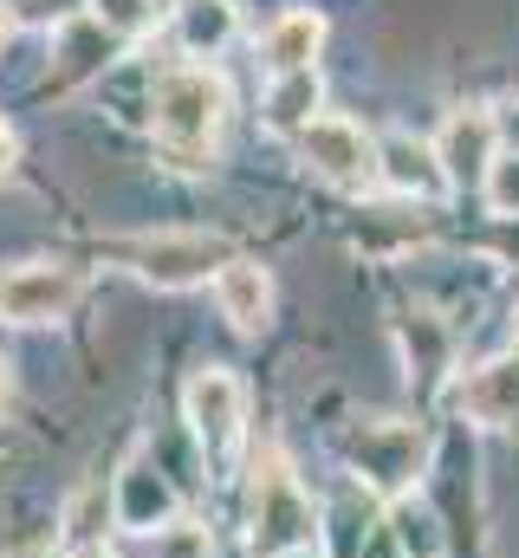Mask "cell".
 <instances>
[{"label": "cell", "mask_w": 519, "mask_h": 558, "mask_svg": "<svg viewBox=\"0 0 519 558\" xmlns=\"http://www.w3.org/2000/svg\"><path fill=\"white\" fill-rule=\"evenodd\" d=\"M221 118H228V85L208 65H169L149 92V124L176 169H202L215 156Z\"/></svg>", "instance_id": "cell-1"}, {"label": "cell", "mask_w": 519, "mask_h": 558, "mask_svg": "<svg viewBox=\"0 0 519 558\" xmlns=\"http://www.w3.org/2000/svg\"><path fill=\"white\" fill-rule=\"evenodd\" d=\"M248 539H254L260 558L312 553V539H318V513H312L299 474L279 454H266L254 468V526H248Z\"/></svg>", "instance_id": "cell-2"}, {"label": "cell", "mask_w": 519, "mask_h": 558, "mask_svg": "<svg viewBox=\"0 0 519 558\" xmlns=\"http://www.w3.org/2000/svg\"><path fill=\"white\" fill-rule=\"evenodd\" d=\"M111 254H118L136 279L162 286V292L202 286L208 274H221V267L234 260V247H228L221 234H136V241H111Z\"/></svg>", "instance_id": "cell-3"}, {"label": "cell", "mask_w": 519, "mask_h": 558, "mask_svg": "<svg viewBox=\"0 0 519 558\" xmlns=\"http://www.w3.org/2000/svg\"><path fill=\"white\" fill-rule=\"evenodd\" d=\"M299 149H305V162H312L325 182H338V189H371V182H384V169H377V137L358 131L351 118H312V124L299 131Z\"/></svg>", "instance_id": "cell-4"}, {"label": "cell", "mask_w": 519, "mask_h": 558, "mask_svg": "<svg viewBox=\"0 0 519 558\" xmlns=\"http://www.w3.org/2000/svg\"><path fill=\"white\" fill-rule=\"evenodd\" d=\"M85 279L79 267H52V260H33V267H13L0 274V318L7 325H52L79 305Z\"/></svg>", "instance_id": "cell-5"}, {"label": "cell", "mask_w": 519, "mask_h": 558, "mask_svg": "<svg viewBox=\"0 0 519 558\" xmlns=\"http://www.w3.org/2000/svg\"><path fill=\"white\" fill-rule=\"evenodd\" d=\"M182 416H189L195 441H202L208 454H228V448L241 441V428H248V390H241V377L221 371V364L195 371V384H189V397H182Z\"/></svg>", "instance_id": "cell-6"}, {"label": "cell", "mask_w": 519, "mask_h": 558, "mask_svg": "<svg viewBox=\"0 0 519 558\" xmlns=\"http://www.w3.org/2000/svg\"><path fill=\"white\" fill-rule=\"evenodd\" d=\"M351 461L364 468L371 487H389L396 494V487H409L422 474V435L409 422H364L351 435Z\"/></svg>", "instance_id": "cell-7"}, {"label": "cell", "mask_w": 519, "mask_h": 558, "mask_svg": "<svg viewBox=\"0 0 519 558\" xmlns=\"http://www.w3.org/2000/svg\"><path fill=\"white\" fill-rule=\"evenodd\" d=\"M455 403H461V416L481 422V428H514L519 422V351L468 371L461 390H455Z\"/></svg>", "instance_id": "cell-8"}, {"label": "cell", "mask_w": 519, "mask_h": 558, "mask_svg": "<svg viewBox=\"0 0 519 558\" xmlns=\"http://www.w3.org/2000/svg\"><path fill=\"white\" fill-rule=\"evenodd\" d=\"M377 169H384V182L396 195H415V202H429V195L448 189V175H442V162H435V143L409 137V131H389V137L377 143Z\"/></svg>", "instance_id": "cell-9"}, {"label": "cell", "mask_w": 519, "mask_h": 558, "mask_svg": "<svg viewBox=\"0 0 519 558\" xmlns=\"http://www.w3.org/2000/svg\"><path fill=\"white\" fill-rule=\"evenodd\" d=\"M215 299H221V318H228L234 331H248V338H260L266 318H273V279H266V267H254V260H228V267L215 274Z\"/></svg>", "instance_id": "cell-10"}, {"label": "cell", "mask_w": 519, "mask_h": 558, "mask_svg": "<svg viewBox=\"0 0 519 558\" xmlns=\"http://www.w3.org/2000/svg\"><path fill=\"white\" fill-rule=\"evenodd\" d=\"M435 162H442L448 182H481V175L494 169V118L455 111L448 131H442V143H435Z\"/></svg>", "instance_id": "cell-11"}, {"label": "cell", "mask_w": 519, "mask_h": 558, "mask_svg": "<svg viewBox=\"0 0 519 558\" xmlns=\"http://www.w3.org/2000/svg\"><path fill=\"white\" fill-rule=\"evenodd\" d=\"M111 507H118V526H130V533H156V526H169L176 494H169V481H162V474H149V468L136 461V468H124V474H118Z\"/></svg>", "instance_id": "cell-12"}, {"label": "cell", "mask_w": 519, "mask_h": 558, "mask_svg": "<svg viewBox=\"0 0 519 558\" xmlns=\"http://www.w3.org/2000/svg\"><path fill=\"white\" fill-rule=\"evenodd\" d=\"M318 46H325V20H318V13H279V20L266 26V65H273V78L312 72Z\"/></svg>", "instance_id": "cell-13"}, {"label": "cell", "mask_w": 519, "mask_h": 558, "mask_svg": "<svg viewBox=\"0 0 519 558\" xmlns=\"http://www.w3.org/2000/svg\"><path fill=\"white\" fill-rule=\"evenodd\" d=\"M59 33H65V52H59L65 65L52 72V92H72L79 78L105 72V65H111V52H118V33H105L92 13H85V20H72V26H59Z\"/></svg>", "instance_id": "cell-14"}, {"label": "cell", "mask_w": 519, "mask_h": 558, "mask_svg": "<svg viewBox=\"0 0 519 558\" xmlns=\"http://www.w3.org/2000/svg\"><path fill=\"white\" fill-rule=\"evenodd\" d=\"M318 98H325L318 72H286V78H273V92H266V124L286 131V137H299V131L312 124Z\"/></svg>", "instance_id": "cell-15"}, {"label": "cell", "mask_w": 519, "mask_h": 558, "mask_svg": "<svg viewBox=\"0 0 519 558\" xmlns=\"http://www.w3.org/2000/svg\"><path fill=\"white\" fill-rule=\"evenodd\" d=\"M176 33H182L189 52H215V46L234 39V7H228V0H182Z\"/></svg>", "instance_id": "cell-16"}, {"label": "cell", "mask_w": 519, "mask_h": 558, "mask_svg": "<svg viewBox=\"0 0 519 558\" xmlns=\"http://www.w3.org/2000/svg\"><path fill=\"white\" fill-rule=\"evenodd\" d=\"M149 558H215V539L202 520H169L149 533Z\"/></svg>", "instance_id": "cell-17"}, {"label": "cell", "mask_w": 519, "mask_h": 558, "mask_svg": "<svg viewBox=\"0 0 519 558\" xmlns=\"http://www.w3.org/2000/svg\"><path fill=\"white\" fill-rule=\"evenodd\" d=\"M92 20L118 39H136V33L156 26V0H92Z\"/></svg>", "instance_id": "cell-18"}, {"label": "cell", "mask_w": 519, "mask_h": 558, "mask_svg": "<svg viewBox=\"0 0 519 558\" xmlns=\"http://www.w3.org/2000/svg\"><path fill=\"white\" fill-rule=\"evenodd\" d=\"M389 520H396V539L409 546V558H435V553H442V539H435V520H429L415 500H396V513H389Z\"/></svg>", "instance_id": "cell-19"}, {"label": "cell", "mask_w": 519, "mask_h": 558, "mask_svg": "<svg viewBox=\"0 0 519 558\" xmlns=\"http://www.w3.org/2000/svg\"><path fill=\"white\" fill-rule=\"evenodd\" d=\"M7 20H26V26H72V20H85V0H7Z\"/></svg>", "instance_id": "cell-20"}, {"label": "cell", "mask_w": 519, "mask_h": 558, "mask_svg": "<svg viewBox=\"0 0 519 558\" xmlns=\"http://www.w3.org/2000/svg\"><path fill=\"white\" fill-rule=\"evenodd\" d=\"M481 189H487L494 215H519V156H494V169L481 175Z\"/></svg>", "instance_id": "cell-21"}, {"label": "cell", "mask_w": 519, "mask_h": 558, "mask_svg": "<svg viewBox=\"0 0 519 558\" xmlns=\"http://www.w3.org/2000/svg\"><path fill=\"white\" fill-rule=\"evenodd\" d=\"M494 143H500L507 156H519V105H500V111H494Z\"/></svg>", "instance_id": "cell-22"}, {"label": "cell", "mask_w": 519, "mask_h": 558, "mask_svg": "<svg viewBox=\"0 0 519 558\" xmlns=\"http://www.w3.org/2000/svg\"><path fill=\"white\" fill-rule=\"evenodd\" d=\"M7 169H13V131L0 124V175H7Z\"/></svg>", "instance_id": "cell-23"}, {"label": "cell", "mask_w": 519, "mask_h": 558, "mask_svg": "<svg viewBox=\"0 0 519 558\" xmlns=\"http://www.w3.org/2000/svg\"><path fill=\"white\" fill-rule=\"evenodd\" d=\"M7 397H13V377H7V364H0V410H7Z\"/></svg>", "instance_id": "cell-24"}, {"label": "cell", "mask_w": 519, "mask_h": 558, "mask_svg": "<svg viewBox=\"0 0 519 558\" xmlns=\"http://www.w3.org/2000/svg\"><path fill=\"white\" fill-rule=\"evenodd\" d=\"M72 558H118V553H105V546H79Z\"/></svg>", "instance_id": "cell-25"}, {"label": "cell", "mask_w": 519, "mask_h": 558, "mask_svg": "<svg viewBox=\"0 0 519 558\" xmlns=\"http://www.w3.org/2000/svg\"><path fill=\"white\" fill-rule=\"evenodd\" d=\"M7 26H13V20H7V7H0V46H7Z\"/></svg>", "instance_id": "cell-26"}, {"label": "cell", "mask_w": 519, "mask_h": 558, "mask_svg": "<svg viewBox=\"0 0 519 558\" xmlns=\"http://www.w3.org/2000/svg\"><path fill=\"white\" fill-rule=\"evenodd\" d=\"M13 558H52V553H46V546H33V553H13Z\"/></svg>", "instance_id": "cell-27"}, {"label": "cell", "mask_w": 519, "mask_h": 558, "mask_svg": "<svg viewBox=\"0 0 519 558\" xmlns=\"http://www.w3.org/2000/svg\"><path fill=\"white\" fill-rule=\"evenodd\" d=\"M514 351H519V312H514Z\"/></svg>", "instance_id": "cell-28"}, {"label": "cell", "mask_w": 519, "mask_h": 558, "mask_svg": "<svg viewBox=\"0 0 519 558\" xmlns=\"http://www.w3.org/2000/svg\"><path fill=\"white\" fill-rule=\"evenodd\" d=\"M286 558H312V553H286Z\"/></svg>", "instance_id": "cell-29"}]
</instances>
